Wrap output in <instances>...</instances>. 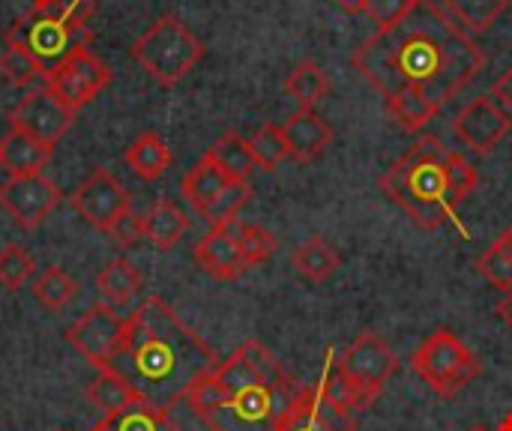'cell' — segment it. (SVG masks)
I'll return each mask as SVG.
<instances>
[{
	"label": "cell",
	"instance_id": "cell-1",
	"mask_svg": "<svg viewBox=\"0 0 512 431\" xmlns=\"http://www.w3.org/2000/svg\"><path fill=\"white\" fill-rule=\"evenodd\" d=\"M351 63L384 99L417 90L444 108L483 72L486 54L435 0H417L399 24L369 36Z\"/></svg>",
	"mask_w": 512,
	"mask_h": 431
},
{
	"label": "cell",
	"instance_id": "cell-2",
	"mask_svg": "<svg viewBox=\"0 0 512 431\" xmlns=\"http://www.w3.org/2000/svg\"><path fill=\"white\" fill-rule=\"evenodd\" d=\"M300 390L273 351L249 339L228 360L198 375L186 402L210 431H279Z\"/></svg>",
	"mask_w": 512,
	"mask_h": 431
},
{
	"label": "cell",
	"instance_id": "cell-3",
	"mask_svg": "<svg viewBox=\"0 0 512 431\" xmlns=\"http://www.w3.org/2000/svg\"><path fill=\"white\" fill-rule=\"evenodd\" d=\"M216 363L210 345L189 330L165 300L150 297L129 315L126 345L111 369L123 375L141 399L171 411L186 399L192 381Z\"/></svg>",
	"mask_w": 512,
	"mask_h": 431
},
{
	"label": "cell",
	"instance_id": "cell-4",
	"mask_svg": "<svg viewBox=\"0 0 512 431\" xmlns=\"http://www.w3.org/2000/svg\"><path fill=\"white\" fill-rule=\"evenodd\" d=\"M450 153L453 150H447L441 138L423 135L378 180L381 192L390 201H396L408 213V219L423 231H438L456 219L459 201L453 195L447 171Z\"/></svg>",
	"mask_w": 512,
	"mask_h": 431
},
{
	"label": "cell",
	"instance_id": "cell-5",
	"mask_svg": "<svg viewBox=\"0 0 512 431\" xmlns=\"http://www.w3.org/2000/svg\"><path fill=\"white\" fill-rule=\"evenodd\" d=\"M93 12V0H69L51 9H33L6 30V45L27 48L42 66L63 60L72 48L84 45V21Z\"/></svg>",
	"mask_w": 512,
	"mask_h": 431
},
{
	"label": "cell",
	"instance_id": "cell-6",
	"mask_svg": "<svg viewBox=\"0 0 512 431\" xmlns=\"http://www.w3.org/2000/svg\"><path fill=\"white\" fill-rule=\"evenodd\" d=\"M204 57V42L174 15H162L132 42V60L159 84H180Z\"/></svg>",
	"mask_w": 512,
	"mask_h": 431
},
{
	"label": "cell",
	"instance_id": "cell-7",
	"mask_svg": "<svg viewBox=\"0 0 512 431\" xmlns=\"http://www.w3.org/2000/svg\"><path fill=\"white\" fill-rule=\"evenodd\" d=\"M411 369L429 384L432 393L453 399L477 381L480 360L453 330H435L411 354Z\"/></svg>",
	"mask_w": 512,
	"mask_h": 431
},
{
	"label": "cell",
	"instance_id": "cell-8",
	"mask_svg": "<svg viewBox=\"0 0 512 431\" xmlns=\"http://www.w3.org/2000/svg\"><path fill=\"white\" fill-rule=\"evenodd\" d=\"M129 318H120L114 306L93 303L72 327H66L63 339L96 369H111L117 354L126 345Z\"/></svg>",
	"mask_w": 512,
	"mask_h": 431
},
{
	"label": "cell",
	"instance_id": "cell-9",
	"mask_svg": "<svg viewBox=\"0 0 512 431\" xmlns=\"http://www.w3.org/2000/svg\"><path fill=\"white\" fill-rule=\"evenodd\" d=\"M111 84V69L84 45L72 48L54 69L45 72V87L72 111L90 105Z\"/></svg>",
	"mask_w": 512,
	"mask_h": 431
},
{
	"label": "cell",
	"instance_id": "cell-10",
	"mask_svg": "<svg viewBox=\"0 0 512 431\" xmlns=\"http://www.w3.org/2000/svg\"><path fill=\"white\" fill-rule=\"evenodd\" d=\"M342 372L354 381V387L369 399L375 402L381 396V390L390 384V378L396 375L399 369V360L393 354V348L375 336V333H360L342 357H336Z\"/></svg>",
	"mask_w": 512,
	"mask_h": 431
},
{
	"label": "cell",
	"instance_id": "cell-11",
	"mask_svg": "<svg viewBox=\"0 0 512 431\" xmlns=\"http://www.w3.org/2000/svg\"><path fill=\"white\" fill-rule=\"evenodd\" d=\"M63 192L54 180H48L45 174H33V177H9L0 186V207L12 216V222L24 231L39 228L54 207L60 204Z\"/></svg>",
	"mask_w": 512,
	"mask_h": 431
},
{
	"label": "cell",
	"instance_id": "cell-12",
	"mask_svg": "<svg viewBox=\"0 0 512 431\" xmlns=\"http://www.w3.org/2000/svg\"><path fill=\"white\" fill-rule=\"evenodd\" d=\"M69 204L72 210L93 228L99 231H108L123 213L132 210V198L126 192V186L108 174V171H93L72 195H69Z\"/></svg>",
	"mask_w": 512,
	"mask_h": 431
},
{
	"label": "cell",
	"instance_id": "cell-13",
	"mask_svg": "<svg viewBox=\"0 0 512 431\" xmlns=\"http://www.w3.org/2000/svg\"><path fill=\"white\" fill-rule=\"evenodd\" d=\"M72 120H75V111L66 108L48 87H42V90L24 96V99L9 111V126L24 129L27 135L39 138V141H45V144H51V147L69 132Z\"/></svg>",
	"mask_w": 512,
	"mask_h": 431
},
{
	"label": "cell",
	"instance_id": "cell-14",
	"mask_svg": "<svg viewBox=\"0 0 512 431\" xmlns=\"http://www.w3.org/2000/svg\"><path fill=\"white\" fill-rule=\"evenodd\" d=\"M453 129H456L459 141H462L468 150L486 156V153H492V150L510 135L512 117L495 102V99L477 96L474 102H468V105L456 114Z\"/></svg>",
	"mask_w": 512,
	"mask_h": 431
},
{
	"label": "cell",
	"instance_id": "cell-15",
	"mask_svg": "<svg viewBox=\"0 0 512 431\" xmlns=\"http://www.w3.org/2000/svg\"><path fill=\"white\" fill-rule=\"evenodd\" d=\"M192 255H195V264H198L204 273H210L213 279H222V282H234V279H240V276L252 267V264L246 261V255H243V249H240V243H237L231 225H216V228H210V231L195 243Z\"/></svg>",
	"mask_w": 512,
	"mask_h": 431
},
{
	"label": "cell",
	"instance_id": "cell-16",
	"mask_svg": "<svg viewBox=\"0 0 512 431\" xmlns=\"http://www.w3.org/2000/svg\"><path fill=\"white\" fill-rule=\"evenodd\" d=\"M285 138H288V150H291V159L300 162V165H309L315 162L330 144H333V129L330 123L315 114L312 108H297L285 123Z\"/></svg>",
	"mask_w": 512,
	"mask_h": 431
},
{
	"label": "cell",
	"instance_id": "cell-17",
	"mask_svg": "<svg viewBox=\"0 0 512 431\" xmlns=\"http://www.w3.org/2000/svg\"><path fill=\"white\" fill-rule=\"evenodd\" d=\"M54 147L27 135L24 129L9 126V132L0 138V168L9 171V177H33L42 174L51 162Z\"/></svg>",
	"mask_w": 512,
	"mask_h": 431
},
{
	"label": "cell",
	"instance_id": "cell-18",
	"mask_svg": "<svg viewBox=\"0 0 512 431\" xmlns=\"http://www.w3.org/2000/svg\"><path fill=\"white\" fill-rule=\"evenodd\" d=\"M231 183H234V180H231L210 156H201V159L189 168V174L183 177L180 192H183V198L204 216V213L213 207V201H216Z\"/></svg>",
	"mask_w": 512,
	"mask_h": 431
},
{
	"label": "cell",
	"instance_id": "cell-19",
	"mask_svg": "<svg viewBox=\"0 0 512 431\" xmlns=\"http://www.w3.org/2000/svg\"><path fill=\"white\" fill-rule=\"evenodd\" d=\"M186 231H189V216L171 198H159L144 213V240L159 252H171Z\"/></svg>",
	"mask_w": 512,
	"mask_h": 431
},
{
	"label": "cell",
	"instance_id": "cell-20",
	"mask_svg": "<svg viewBox=\"0 0 512 431\" xmlns=\"http://www.w3.org/2000/svg\"><path fill=\"white\" fill-rule=\"evenodd\" d=\"M87 399L90 405L102 414V417H117L123 414L129 405L141 402L138 390L123 378L117 375L114 369H99V375L87 384ZM147 402V399H144Z\"/></svg>",
	"mask_w": 512,
	"mask_h": 431
},
{
	"label": "cell",
	"instance_id": "cell-21",
	"mask_svg": "<svg viewBox=\"0 0 512 431\" xmlns=\"http://www.w3.org/2000/svg\"><path fill=\"white\" fill-rule=\"evenodd\" d=\"M126 165L138 180L153 183L171 168V150L159 132H141L126 150Z\"/></svg>",
	"mask_w": 512,
	"mask_h": 431
},
{
	"label": "cell",
	"instance_id": "cell-22",
	"mask_svg": "<svg viewBox=\"0 0 512 431\" xmlns=\"http://www.w3.org/2000/svg\"><path fill=\"white\" fill-rule=\"evenodd\" d=\"M294 270L306 279V282H327L336 270H339V252L327 237H309L306 243H300L291 255Z\"/></svg>",
	"mask_w": 512,
	"mask_h": 431
},
{
	"label": "cell",
	"instance_id": "cell-23",
	"mask_svg": "<svg viewBox=\"0 0 512 431\" xmlns=\"http://www.w3.org/2000/svg\"><path fill=\"white\" fill-rule=\"evenodd\" d=\"M96 288H99L102 300L117 309V306H126L141 291V276H138V270L132 267L129 258H111L99 270Z\"/></svg>",
	"mask_w": 512,
	"mask_h": 431
},
{
	"label": "cell",
	"instance_id": "cell-24",
	"mask_svg": "<svg viewBox=\"0 0 512 431\" xmlns=\"http://www.w3.org/2000/svg\"><path fill=\"white\" fill-rule=\"evenodd\" d=\"M285 93L297 102V108H315L330 93V75L315 60H303L291 69L285 81Z\"/></svg>",
	"mask_w": 512,
	"mask_h": 431
},
{
	"label": "cell",
	"instance_id": "cell-25",
	"mask_svg": "<svg viewBox=\"0 0 512 431\" xmlns=\"http://www.w3.org/2000/svg\"><path fill=\"white\" fill-rule=\"evenodd\" d=\"M510 0H444V12L465 33H486L504 12Z\"/></svg>",
	"mask_w": 512,
	"mask_h": 431
},
{
	"label": "cell",
	"instance_id": "cell-26",
	"mask_svg": "<svg viewBox=\"0 0 512 431\" xmlns=\"http://www.w3.org/2000/svg\"><path fill=\"white\" fill-rule=\"evenodd\" d=\"M210 156L231 180H249L252 171L258 168L255 159H252V150H249V141L240 138L237 132H225L216 138V144L204 153Z\"/></svg>",
	"mask_w": 512,
	"mask_h": 431
},
{
	"label": "cell",
	"instance_id": "cell-27",
	"mask_svg": "<svg viewBox=\"0 0 512 431\" xmlns=\"http://www.w3.org/2000/svg\"><path fill=\"white\" fill-rule=\"evenodd\" d=\"M327 369H324V378H321V384H318V390H321V396L324 399H330L336 408H342V411H348V414H360V411H366L372 402L354 387V381L342 372V366H339V360H336V354L330 351L327 354Z\"/></svg>",
	"mask_w": 512,
	"mask_h": 431
},
{
	"label": "cell",
	"instance_id": "cell-28",
	"mask_svg": "<svg viewBox=\"0 0 512 431\" xmlns=\"http://www.w3.org/2000/svg\"><path fill=\"white\" fill-rule=\"evenodd\" d=\"M387 102V114H390V120L393 123H399L405 132H420L429 120H435V114L441 111L432 99H426L423 93H417V90H402V93H396V96H390V99H384Z\"/></svg>",
	"mask_w": 512,
	"mask_h": 431
},
{
	"label": "cell",
	"instance_id": "cell-29",
	"mask_svg": "<svg viewBox=\"0 0 512 431\" xmlns=\"http://www.w3.org/2000/svg\"><path fill=\"white\" fill-rule=\"evenodd\" d=\"M249 150H252V159L261 171H276L285 159H291V150H288V138H285V129L279 123H264L255 129V135L249 138Z\"/></svg>",
	"mask_w": 512,
	"mask_h": 431
},
{
	"label": "cell",
	"instance_id": "cell-30",
	"mask_svg": "<svg viewBox=\"0 0 512 431\" xmlns=\"http://www.w3.org/2000/svg\"><path fill=\"white\" fill-rule=\"evenodd\" d=\"M75 291H78V282H75L66 270H60V267H48L45 273H39V276L33 279V297H36V303L45 306L48 312L66 309L69 300L75 297Z\"/></svg>",
	"mask_w": 512,
	"mask_h": 431
},
{
	"label": "cell",
	"instance_id": "cell-31",
	"mask_svg": "<svg viewBox=\"0 0 512 431\" xmlns=\"http://www.w3.org/2000/svg\"><path fill=\"white\" fill-rule=\"evenodd\" d=\"M114 431H177V426L171 423V411H162L150 402H135L129 405L123 414L111 417Z\"/></svg>",
	"mask_w": 512,
	"mask_h": 431
},
{
	"label": "cell",
	"instance_id": "cell-32",
	"mask_svg": "<svg viewBox=\"0 0 512 431\" xmlns=\"http://www.w3.org/2000/svg\"><path fill=\"white\" fill-rule=\"evenodd\" d=\"M0 75L12 84V87H27L36 78L45 75V66L21 45H6L0 51Z\"/></svg>",
	"mask_w": 512,
	"mask_h": 431
},
{
	"label": "cell",
	"instance_id": "cell-33",
	"mask_svg": "<svg viewBox=\"0 0 512 431\" xmlns=\"http://www.w3.org/2000/svg\"><path fill=\"white\" fill-rule=\"evenodd\" d=\"M477 270L492 288H498L504 294L512 291V249L501 237L477 258Z\"/></svg>",
	"mask_w": 512,
	"mask_h": 431
},
{
	"label": "cell",
	"instance_id": "cell-34",
	"mask_svg": "<svg viewBox=\"0 0 512 431\" xmlns=\"http://www.w3.org/2000/svg\"><path fill=\"white\" fill-rule=\"evenodd\" d=\"M231 225V231H234V237H237V243H240V249H243V255H246V261L255 267V264H264L267 258H273V252H276V237L267 231V228H261V225H249V222H228Z\"/></svg>",
	"mask_w": 512,
	"mask_h": 431
},
{
	"label": "cell",
	"instance_id": "cell-35",
	"mask_svg": "<svg viewBox=\"0 0 512 431\" xmlns=\"http://www.w3.org/2000/svg\"><path fill=\"white\" fill-rule=\"evenodd\" d=\"M36 273V261L24 246H6L0 249V285L6 291H18L21 285H27Z\"/></svg>",
	"mask_w": 512,
	"mask_h": 431
},
{
	"label": "cell",
	"instance_id": "cell-36",
	"mask_svg": "<svg viewBox=\"0 0 512 431\" xmlns=\"http://www.w3.org/2000/svg\"><path fill=\"white\" fill-rule=\"evenodd\" d=\"M252 198V183L249 180H234L216 201H213V207L201 216L210 228H216V225H228V222H234L237 219V213L243 210V204Z\"/></svg>",
	"mask_w": 512,
	"mask_h": 431
},
{
	"label": "cell",
	"instance_id": "cell-37",
	"mask_svg": "<svg viewBox=\"0 0 512 431\" xmlns=\"http://www.w3.org/2000/svg\"><path fill=\"white\" fill-rule=\"evenodd\" d=\"M414 6H417V0H366L360 6V12L369 15L378 30H387V27L399 24Z\"/></svg>",
	"mask_w": 512,
	"mask_h": 431
},
{
	"label": "cell",
	"instance_id": "cell-38",
	"mask_svg": "<svg viewBox=\"0 0 512 431\" xmlns=\"http://www.w3.org/2000/svg\"><path fill=\"white\" fill-rule=\"evenodd\" d=\"M309 405H312V414L318 417V423L327 431H354V414L336 408L330 399L321 396V390H309Z\"/></svg>",
	"mask_w": 512,
	"mask_h": 431
},
{
	"label": "cell",
	"instance_id": "cell-39",
	"mask_svg": "<svg viewBox=\"0 0 512 431\" xmlns=\"http://www.w3.org/2000/svg\"><path fill=\"white\" fill-rule=\"evenodd\" d=\"M108 240L117 246V249H132L135 243H141L144 240V216H138V213H123L108 231Z\"/></svg>",
	"mask_w": 512,
	"mask_h": 431
},
{
	"label": "cell",
	"instance_id": "cell-40",
	"mask_svg": "<svg viewBox=\"0 0 512 431\" xmlns=\"http://www.w3.org/2000/svg\"><path fill=\"white\" fill-rule=\"evenodd\" d=\"M279 431H327L321 423H318V417L312 414V405H309V387H303V390H300V399H297L294 411L285 417V423H282V429Z\"/></svg>",
	"mask_w": 512,
	"mask_h": 431
},
{
	"label": "cell",
	"instance_id": "cell-41",
	"mask_svg": "<svg viewBox=\"0 0 512 431\" xmlns=\"http://www.w3.org/2000/svg\"><path fill=\"white\" fill-rule=\"evenodd\" d=\"M492 96H495V102L507 111L512 117V69H507L498 81H495V87H492Z\"/></svg>",
	"mask_w": 512,
	"mask_h": 431
},
{
	"label": "cell",
	"instance_id": "cell-42",
	"mask_svg": "<svg viewBox=\"0 0 512 431\" xmlns=\"http://www.w3.org/2000/svg\"><path fill=\"white\" fill-rule=\"evenodd\" d=\"M498 312H501V318H504V321H507V324H510V327H512V291H510V294H507V297H504V300H501Z\"/></svg>",
	"mask_w": 512,
	"mask_h": 431
},
{
	"label": "cell",
	"instance_id": "cell-43",
	"mask_svg": "<svg viewBox=\"0 0 512 431\" xmlns=\"http://www.w3.org/2000/svg\"><path fill=\"white\" fill-rule=\"evenodd\" d=\"M33 3V9H51V6H57L60 0H30Z\"/></svg>",
	"mask_w": 512,
	"mask_h": 431
},
{
	"label": "cell",
	"instance_id": "cell-44",
	"mask_svg": "<svg viewBox=\"0 0 512 431\" xmlns=\"http://www.w3.org/2000/svg\"><path fill=\"white\" fill-rule=\"evenodd\" d=\"M90 431H114V423H111V417H105L102 423H96Z\"/></svg>",
	"mask_w": 512,
	"mask_h": 431
},
{
	"label": "cell",
	"instance_id": "cell-45",
	"mask_svg": "<svg viewBox=\"0 0 512 431\" xmlns=\"http://www.w3.org/2000/svg\"><path fill=\"white\" fill-rule=\"evenodd\" d=\"M339 3H342L345 9H360V6H363L366 0H339Z\"/></svg>",
	"mask_w": 512,
	"mask_h": 431
},
{
	"label": "cell",
	"instance_id": "cell-46",
	"mask_svg": "<svg viewBox=\"0 0 512 431\" xmlns=\"http://www.w3.org/2000/svg\"><path fill=\"white\" fill-rule=\"evenodd\" d=\"M498 431H512V408H510V414L501 420V426H498Z\"/></svg>",
	"mask_w": 512,
	"mask_h": 431
},
{
	"label": "cell",
	"instance_id": "cell-47",
	"mask_svg": "<svg viewBox=\"0 0 512 431\" xmlns=\"http://www.w3.org/2000/svg\"><path fill=\"white\" fill-rule=\"evenodd\" d=\"M501 240H504V243H507V246L512 249V225L507 228V231H504V234H501Z\"/></svg>",
	"mask_w": 512,
	"mask_h": 431
},
{
	"label": "cell",
	"instance_id": "cell-48",
	"mask_svg": "<svg viewBox=\"0 0 512 431\" xmlns=\"http://www.w3.org/2000/svg\"><path fill=\"white\" fill-rule=\"evenodd\" d=\"M468 431H498V429H489V426H474V429Z\"/></svg>",
	"mask_w": 512,
	"mask_h": 431
}]
</instances>
